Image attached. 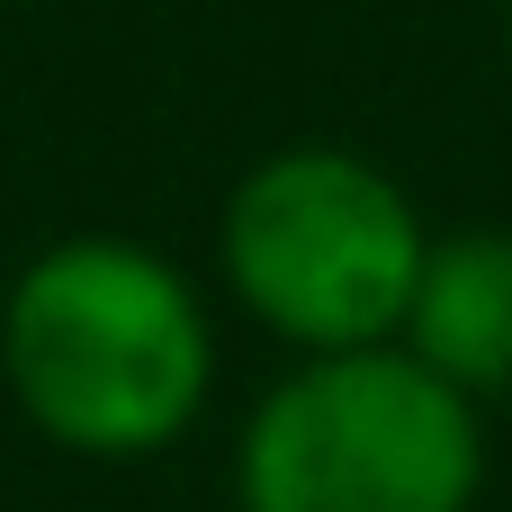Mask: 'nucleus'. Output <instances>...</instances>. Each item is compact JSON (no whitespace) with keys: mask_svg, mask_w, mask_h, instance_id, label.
<instances>
[{"mask_svg":"<svg viewBox=\"0 0 512 512\" xmlns=\"http://www.w3.org/2000/svg\"><path fill=\"white\" fill-rule=\"evenodd\" d=\"M0 369L45 441L81 459H144L189 432L216 351L189 279L162 252L81 234L18 270Z\"/></svg>","mask_w":512,"mask_h":512,"instance_id":"f257e3e1","label":"nucleus"},{"mask_svg":"<svg viewBox=\"0 0 512 512\" xmlns=\"http://www.w3.org/2000/svg\"><path fill=\"white\" fill-rule=\"evenodd\" d=\"M423 252L432 243L405 189L360 153H279L225 198L234 297L315 360L378 351L387 333H405Z\"/></svg>","mask_w":512,"mask_h":512,"instance_id":"7ed1b4c3","label":"nucleus"},{"mask_svg":"<svg viewBox=\"0 0 512 512\" xmlns=\"http://www.w3.org/2000/svg\"><path fill=\"white\" fill-rule=\"evenodd\" d=\"M405 342L459 396L512 387V234H450L423 252Z\"/></svg>","mask_w":512,"mask_h":512,"instance_id":"20e7f679","label":"nucleus"},{"mask_svg":"<svg viewBox=\"0 0 512 512\" xmlns=\"http://www.w3.org/2000/svg\"><path fill=\"white\" fill-rule=\"evenodd\" d=\"M477 477V414L414 351L306 360L243 432V512H468Z\"/></svg>","mask_w":512,"mask_h":512,"instance_id":"f03ea898","label":"nucleus"}]
</instances>
